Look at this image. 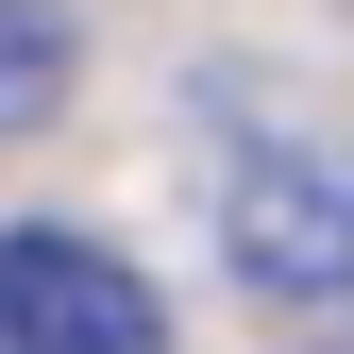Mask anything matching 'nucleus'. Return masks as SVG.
Listing matches in <instances>:
<instances>
[{
  "label": "nucleus",
  "mask_w": 354,
  "mask_h": 354,
  "mask_svg": "<svg viewBox=\"0 0 354 354\" xmlns=\"http://www.w3.org/2000/svg\"><path fill=\"white\" fill-rule=\"evenodd\" d=\"M219 253H236L253 304H354V152H321V136L236 152V186H219Z\"/></svg>",
  "instance_id": "nucleus-1"
},
{
  "label": "nucleus",
  "mask_w": 354,
  "mask_h": 354,
  "mask_svg": "<svg viewBox=\"0 0 354 354\" xmlns=\"http://www.w3.org/2000/svg\"><path fill=\"white\" fill-rule=\"evenodd\" d=\"M0 354H169V321L102 236H0Z\"/></svg>",
  "instance_id": "nucleus-2"
},
{
  "label": "nucleus",
  "mask_w": 354,
  "mask_h": 354,
  "mask_svg": "<svg viewBox=\"0 0 354 354\" xmlns=\"http://www.w3.org/2000/svg\"><path fill=\"white\" fill-rule=\"evenodd\" d=\"M34 118H68V17L0 0V136H34Z\"/></svg>",
  "instance_id": "nucleus-3"
}]
</instances>
